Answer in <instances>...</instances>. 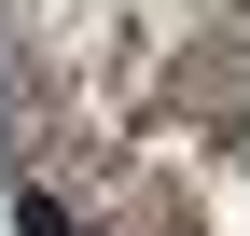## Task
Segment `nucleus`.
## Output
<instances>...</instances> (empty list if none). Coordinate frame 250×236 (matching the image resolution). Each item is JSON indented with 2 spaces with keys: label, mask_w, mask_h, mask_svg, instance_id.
<instances>
[{
  "label": "nucleus",
  "mask_w": 250,
  "mask_h": 236,
  "mask_svg": "<svg viewBox=\"0 0 250 236\" xmlns=\"http://www.w3.org/2000/svg\"><path fill=\"white\" fill-rule=\"evenodd\" d=\"M14 236H83V222H70V209H56V195H42V181H28V195H14Z\"/></svg>",
  "instance_id": "f257e3e1"
}]
</instances>
